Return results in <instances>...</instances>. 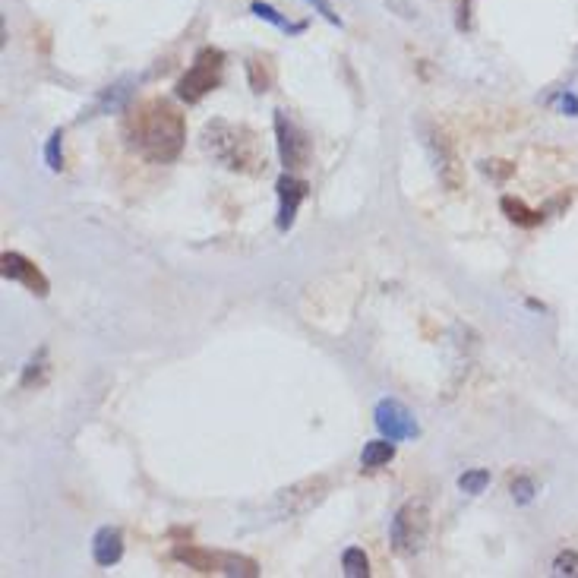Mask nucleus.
<instances>
[{
	"label": "nucleus",
	"instance_id": "0eeeda50",
	"mask_svg": "<svg viewBox=\"0 0 578 578\" xmlns=\"http://www.w3.org/2000/svg\"><path fill=\"white\" fill-rule=\"evenodd\" d=\"M427 146L433 152V162H436V174H440V181L446 184V190L458 193L465 187V168L458 162V155L449 143V136L443 130H430L427 133Z\"/></svg>",
	"mask_w": 578,
	"mask_h": 578
},
{
	"label": "nucleus",
	"instance_id": "dca6fc26",
	"mask_svg": "<svg viewBox=\"0 0 578 578\" xmlns=\"http://www.w3.org/2000/svg\"><path fill=\"white\" fill-rule=\"evenodd\" d=\"M487 487H490V471H484V468L465 471L462 477H458V490H462V493H468V496L484 493Z\"/></svg>",
	"mask_w": 578,
	"mask_h": 578
},
{
	"label": "nucleus",
	"instance_id": "f3484780",
	"mask_svg": "<svg viewBox=\"0 0 578 578\" xmlns=\"http://www.w3.org/2000/svg\"><path fill=\"white\" fill-rule=\"evenodd\" d=\"M61 130H54L51 133V139H48V152H45V158H48V168L51 171H61L64 168V152H61Z\"/></svg>",
	"mask_w": 578,
	"mask_h": 578
},
{
	"label": "nucleus",
	"instance_id": "4be33fe9",
	"mask_svg": "<svg viewBox=\"0 0 578 578\" xmlns=\"http://www.w3.org/2000/svg\"><path fill=\"white\" fill-rule=\"evenodd\" d=\"M563 111H569V114H575V111H578V102H575L572 95H566V98H563Z\"/></svg>",
	"mask_w": 578,
	"mask_h": 578
},
{
	"label": "nucleus",
	"instance_id": "f8f14e48",
	"mask_svg": "<svg viewBox=\"0 0 578 578\" xmlns=\"http://www.w3.org/2000/svg\"><path fill=\"white\" fill-rule=\"evenodd\" d=\"M92 556L98 566H114L124 556V537L117 528H102L92 541Z\"/></svg>",
	"mask_w": 578,
	"mask_h": 578
},
{
	"label": "nucleus",
	"instance_id": "6ab92c4d",
	"mask_svg": "<svg viewBox=\"0 0 578 578\" xmlns=\"http://www.w3.org/2000/svg\"><path fill=\"white\" fill-rule=\"evenodd\" d=\"M253 13L259 16V19H269V23H275L278 29H291V32H301V26H288V19H282L278 16L272 7H266V4H253Z\"/></svg>",
	"mask_w": 578,
	"mask_h": 578
},
{
	"label": "nucleus",
	"instance_id": "20e7f679",
	"mask_svg": "<svg viewBox=\"0 0 578 578\" xmlns=\"http://www.w3.org/2000/svg\"><path fill=\"white\" fill-rule=\"evenodd\" d=\"M389 534H392L395 553H402V556L421 553L424 544H427V534H430V509H427V503H421V500L405 503L402 509L395 512Z\"/></svg>",
	"mask_w": 578,
	"mask_h": 578
},
{
	"label": "nucleus",
	"instance_id": "ddd939ff",
	"mask_svg": "<svg viewBox=\"0 0 578 578\" xmlns=\"http://www.w3.org/2000/svg\"><path fill=\"white\" fill-rule=\"evenodd\" d=\"M392 458H395V443L392 440H373L361 452V468H367V471L386 468Z\"/></svg>",
	"mask_w": 578,
	"mask_h": 578
},
{
	"label": "nucleus",
	"instance_id": "6e6552de",
	"mask_svg": "<svg viewBox=\"0 0 578 578\" xmlns=\"http://www.w3.org/2000/svg\"><path fill=\"white\" fill-rule=\"evenodd\" d=\"M373 417H376V427H380V433L386 436V440H392V443L414 440V436H417L414 414L402 402H395V398H386V402L376 405Z\"/></svg>",
	"mask_w": 578,
	"mask_h": 578
},
{
	"label": "nucleus",
	"instance_id": "7ed1b4c3",
	"mask_svg": "<svg viewBox=\"0 0 578 578\" xmlns=\"http://www.w3.org/2000/svg\"><path fill=\"white\" fill-rule=\"evenodd\" d=\"M225 73V54L218 48H203L196 54L193 67L177 83V98H184L187 105H196L199 98H206L212 89H218Z\"/></svg>",
	"mask_w": 578,
	"mask_h": 578
},
{
	"label": "nucleus",
	"instance_id": "a211bd4d",
	"mask_svg": "<svg viewBox=\"0 0 578 578\" xmlns=\"http://www.w3.org/2000/svg\"><path fill=\"white\" fill-rule=\"evenodd\" d=\"M553 572L556 575H578V553L566 550L553 560Z\"/></svg>",
	"mask_w": 578,
	"mask_h": 578
},
{
	"label": "nucleus",
	"instance_id": "9b49d317",
	"mask_svg": "<svg viewBox=\"0 0 578 578\" xmlns=\"http://www.w3.org/2000/svg\"><path fill=\"white\" fill-rule=\"evenodd\" d=\"M0 266H4V278H10V282H23L38 297L48 294V278L42 275V269H38L32 259L19 256V253H4L0 256Z\"/></svg>",
	"mask_w": 578,
	"mask_h": 578
},
{
	"label": "nucleus",
	"instance_id": "423d86ee",
	"mask_svg": "<svg viewBox=\"0 0 578 578\" xmlns=\"http://www.w3.org/2000/svg\"><path fill=\"white\" fill-rule=\"evenodd\" d=\"M275 136H278V155L288 171H301L310 162V139L297 127L285 111H275Z\"/></svg>",
	"mask_w": 578,
	"mask_h": 578
},
{
	"label": "nucleus",
	"instance_id": "f257e3e1",
	"mask_svg": "<svg viewBox=\"0 0 578 578\" xmlns=\"http://www.w3.org/2000/svg\"><path fill=\"white\" fill-rule=\"evenodd\" d=\"M124 139L127 146L143 155L146 162H174L184 149V117L165 98H146L127 111L124 117Z\"/></svg>",
	"mask_w": 578,
	"mask_h": 578
},
{
	"label": "nucleus",
	"instance_id": "9d476101",
	"mask_svg": "<svg viewBox=\"0 0 578 578\" xmlns=\"http://www.w3.org/2000/svg\"><path fill=\"white\" fill-rule=\"evenodd\" d=\"M307 193H310V184L294 174H285L282 181H278V231H288L294 225L297 206L304 203Z\"/></svg>",
	"mask_w": 578,
	"mask_h": 578
},
{
	"label": "nucleus",
	"instance_id": "2eb2a0df",
	"mask_svg": "<svg viewBox=\"0 0 578 578\" xmlns=\"http://www.w3.org/2000/svg\"><path fill=\"white\" fill-rule=\"evenodd\" d=\"M342 569L348 578H367L370 575V563H367V553L361 547H348L342 553Z\"/></svg>",
	"mask_w": 578,
	"mask_h": 578
},
{
	"label": "nucleus",
	"instance_id": "4468645a",
	"mask_svg": "<svg viewBox=\"0 0 578 578\" xmlns=\"http://www.w3.org/2000/svg\"><path fill=\"white\" fill-rule=\"evenodd\" d=\"M503 212L512 218L515 225H525V228H534V225H541V222H544V212L525 209L522 199H512V196H506V199H503Z\"/></svg>",
	"mask_w": 578,
	"mask_h": 578
},
{
	"label": "nucleus",
	"instance_id": "aec40b11",
	"mask_svg": "<svg viewBox=\"0 0 578 578\" xmlns=\"http://www.w3.org/2000/svg\"><path fill=\"white\" fill-rule=\"evenodd\" d=\"M512 496L518 503H531L534 496V484L528 481V477H518V481H512Z\"/></svg>",
	"mask_w": 578,
	"mask_h": 578
},
{
	"label": "nucleus",
	"instance_id": "412c9836",
	"mask_svg": "<svg viewBox=\"0 0 578 578\" xmlns=\"http://www.w3.org/2000/svg\"><path fill=\"white\" fill-rule=\"evenodd\" d=\"M307 4H313L316 10H320V13L329 19V23H335V26H338V16H335V10H332V4H329V0H307Z\"/></svg>",
	"mask_w": 578,
	"mask_h": 578
},
{
	"label": "nucleus",
	"instance_id": "1a4fd4ad",
	"mask_svg": "<svg viewBox=\"0 0 578 578\" xmlns=\"http://www.w3.org/2000/svg\"><path fill=\"white\" fill-rule=\"evenodd\" d=\"M326 493H329L326 477H313V481H304V484H294V487L282 490V496H278V506H282L288 515H301V512H310Z\"/></svg>",
	"mask_w": 578,
	"mask_h": 578
},
{
	"label": "nucleus",
	"instance_id": "f03ea898",
	"mask_svg": "<svg viewBox=\"0 0 578 578\" xmlns=\"http://www.w3.org/2000/svg\"><path fill=\"white\" fill-rule=\"evenodd\" d=\"M203 149L222 168L237 174H259L266 168V152L259 146L256 133L244 124L209 121L203 130Z\"/></svg>",
	"mask_w": 578,
	"mask_h": 578
},
{
	"label": "nucleus",
	"instance_id": "39448f33",
	"mask_svg": "<svg viewBox=\"0 0 578 578\" xmlns=\"http://www.w3.org/2000/svg\"><path fill=\"white\" fill-rule=\"evenodd\" d=\"M174 560L184 563L196 572H225V575H259V566L253 560H244V556H231V553H212V550H203V547H174Z\"/></svg>",
	"mask_w": 578,
	"mask_h": 578
}]
</instances>
